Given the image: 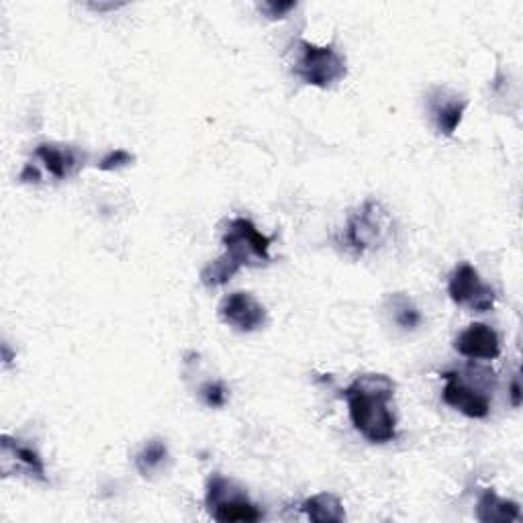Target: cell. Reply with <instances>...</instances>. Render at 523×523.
Here are the masks:
<instances>
[{
  "mask_svg": "<svg viewBox=\"0 0 523 523\" xmlns=\"http://www.w3.org/2000/svg\"><path fill=\"white\" fill-rule=\"evenodd\" d=\"M168 462H170V452H168L166 442L160 440V438L150 440L135 456V466H137L141 477H146V479L162 472Z\"/></svg>",
  "mask_w": 523,
  "mask_h": 523,
  "instance_id": "9a60e30c",
  "label": "cell"
},
{
  "mask_svg": "<svg viewBox=\"0 0 523 523\" xmlns=\"http://www.w3.org/2000/svg\"><path fill=\"white\" fill-rule=\"evenodd\" d=\"M35 156L43 162L45 170L58 180H66L76 174L84 164V154L70 146L56 144H39Z\"/></svg>",
  "mask_w": 523,
  "mask_h": 523,
  "instance_id": "7c38bea8",
  "label": "cell"
},
{
  "mask_svg": "<svg viewBox=\"0 0 523 523\" xmlns=\"http://www.w3.org/2000/svg\"><path fill=\"white\" fill-rule=\"evenodd\" d=\"M444 391L442 399L448 407L460 411L470 419H485L491 413V399L477 387H470L462 374L444 372Z\"/></svg>",
  "mask_w": 523,
  "mask_h": 523,
  "instance_id": "ba28073f",
  "label": "cell"
},
{
  "mask_svg": "<svg viewBox=\"0 0 523 523\" xmlns=\"http://www.w3.org/2000/svg\"><path fill=\"white\" fill-rule=\"evenodd\" d=\"M350 421L370 444H387L397 438V417L391 409L395 383L387 374H360L342 391Z\"/></svg>",
  "mask_w": 523,
  "mask_h": 523,
  "instance_id": "6da1fadb",
  "label": "cell"
},
{
  "mask_svg": "<svg viewBox=\"0 0 523 523\" xmlns=\"http://www.w3.org/2000/svg\"><path fill=\"white\" fill-rule=\"evenodd\" d=\"M133 156L127 152V150H113L111 154H107L101 164H99V170L103 172H111V170H119V168H125L129 164H133Z\"/></svg>",
  "mask_w": 523,
  "mask_h": 523,
  "instance_id": "d6986e66",
  "label": "cell"
},
{
  "mask_svg": "<svg viewBox=\"0 0 523 523\" xmlns=\"http://www.w3.org/2000/svg\"><path fill=\"white\" fill-rule=\"evenodd\" d=\"M0 472L3 477H11V474H25V477L37 481V483H47V470L43 464L41 454L23 444L21 440H15L11 436H3L0 442Z\"/></svg>",
  "mask_w": 523,
  "mask_h": 523,
  "instance_id": "52a82bcc",
  "label": "cell"
},
{
  "mask_svg": "<svg viewBox=\"0 0 523 523\" xmlns=\"http://www.w3.org/2000/svg\"><path fill=\"white\" fill-rule=\"evenodd\" d=\"M391 309H393V319L395 323L405 329V331H413L419 327L421 323V313L419 309L413 305L411 299H407L405 295H393L389 299Z\"/></svg>",
  "mask_w": 523,
  "mask_h": 523,
  "instance_id": "e0dca14e",
  "label": "cell"
},
{
  "mask_svg": "<svg viewBox=\"0 0 523 523\" xmlns=\"http://www.w3.org/2000/svg\"><path fill=\"white\" fill-rule=\"evenodd\" d=\"M205 505L209 515L215 521H223V523L260 521L264 517L258 505L250 501L246 489L237 485L235 481L223 477L219 472L211 474V479L207 481Z\"/></svg>",
  "mask_w": 523,
  "mask_h": 523,
  "instance_id": "277c9868",
  "label": "cell"
},
{
  "mask_svg": "<svg viewBox=\"0 0 523 523\" xmlns=\"http://www.w3.org/2000/svg\"><path fill=\"white\" fill-rule=\"evenodd\" d=\"M393 235V219L383 203L366 201L348 221L346 246L356 256L378 250Z\"/></svg>",
  "mask_w": 523,
  "mask_h": 523,
  "instance_id": "3957f363",
  "label": "cell"
},
{
  "mask_svg": "<svg viewBox=\"0 0 523 523\" xmlns=\"http://www.w3.org/2000/svg\"><path fill=\"white\" fill-rule=\"evenodd\" d=\"M466 99H462L460 94L448 90V88H434L427 97V111H430L432 123L438 129L440 135H454L456 129L460 127L466 111Z\"/></svg>",
  "mask_w": 523,
  "mask_h": 523,
  "instance_id": "30bf717a",
  "label": "cell"
},
{
  "mask_svg": "<svg viewBox=\"0 0 523 523\" xmlns=\"http://www.w3.org/2000/svg\"><path fill=\"white\" fill-rule=\"evenodd\" d=\"M201 397L209 407H223L227 403V389L219 380H211L201 389Z\"/></svg>",
  "mask_w": 523,
  "mask_h": 523,
  "instance_id": "ac0fdd59",
  "label": "cell"
},
{
  "mask_svg": "<svg viewBox=\"0 0 523 523\" xmlns=\"http://www.w3.org/2000/svg\"><path fill=\"white\" fill-rule=\"evenodd\" d=\"M240 270H242L240 266H237L233 260H229V258L223 254V256H219L217 260L209 262V264L201 270V282L205 284L207 289L223 287V284H227Z\"/></svg>",
  "mask_w": 523,
  "mask_h": 523,
  "instance_id": "2e32d148",
  "label": "cell"
},
{
  "mask_svg": "<svg viewBox=\"0 0 523 523\" xmlns=\"http://www.w3.org/2000/svg\"><path fill=\"white\" fill-rule=\"evenodd\" d=\"M11 358H13V354H11L9 346L3 344V360H5V366H7V368H9V364H11Z\"/></svg>",
  "mask_w": 523,
  "mask_h": 523,
  "instance_id": "603a6c76",
  "label": "cell"
},
{
  "mask_svg": "<svg viewBox=\"0 0 523 523\" xmlns=\"http://www.w3.org/2000/svg\"><path fill=\"white\" fill-rule=\"evenodd\" d=\"M19 178H21L23 182H39V180H41V174H39V170H37L33 164H27Z\"/></svg>",
  "mask_w": 523,
  "mask_h": 523,
  "instance_id": "7402d4cb",
  "label": "cell"
},
{
  "mask_svg": "<svg viewBox=\"0 0 523 523\" xmlns=\"http://www.w3.org/2000/svg\"><path fill=\"white\" fill-rule=\"evenodd\" d=\"M519 503L499 497L493 489H485L477 503V519L483 523H509L519 521Z\"/></svg>",
  "mask_w": 523,
  "mask_h": 523,
  "instance_id": "4fadbf2b",
  "label": "cell"
},
{
  "mask_svg": "<svg viewBox=\"0 0 523 523\" xmlns=\"http://www.w3.org/2000/svg\"><path fill=\"white\" fill-rule=\"evenodd\" d=\"M295 7H297V3H276V0H270V3L258 5L260 13H262L266 19H270V21L284 19Z\"/></svg>",
  "mask_w": 523,
  "mask_h": 523,
  "instance_id": "ffe728a7",
  "label": "cell"
},
{
  "mask_svg": "<svg viewBox=\"0 0 523 523\" xmlns=\"http://www.w3.org/2000/svg\"><path fill=\"white\" fill-rule=\"evenodd\" d=\"M272 237L264 235L248 217H235L223 233L225 256L237 266H262L270 262Z\"/></svg>",
  "mask_w": 523,
  "mask_h": 523,
  "instance_id": "5b68a950",
  "label": "cell"
},
{
  "mask_svg": "<svg viewBox=\"0 0 523 523\" xmlns=\"http://www.w3.org/2000/svg\"><path fill=\"white\" fill-rule=\"evenodd\" d=\"M301 511L315 523H342L346 519L344 503L334 493H319L303 501Z\"/></svg>",
  "mask_w": 523,
  "mask_h": 523,
  "instance_id": "5bb4252c",
  "label": "cell"
},
{
  "mask_svg": "<svg viewBox=\"0 0 523 523\" xmlns=\"http://www.w3.org/2000/svg\"><path fill=\"white\" fill-rule=\"evenodd\" d=\"M293 72L309 86L331 88L346 78L348 66L334 45H315L299 39Z\"/></svg>",
  "mask_w": 523,
  "mask_h": 523,
  "instance_id": "7a4b0ae2",
  "label": "cell"
},
{
  "mask_svg": "<svg viewBox=\"0 0 523 523\" xmlns=\"http://www.w3.org/2000/svg\"><path fill=\"white\" fill-rule=\"evenodd\" d=\"M219 317L223 323L242 334H252L266 325L264 305L250 293H231L219 305Z\"/></svg>",
  "mask_w": 523,
  "mask_h": 523,
  "instance_id": "9c48e42d",
  "label": "cell"
},
{
  "mask_svg": "<svg viewBox=\"0 0 523 523\" xmlns=\"http://www.w3.org/2000/svg\"><path fill=\"white\" fill-rule=\"evenodd\" d=\"M454 350L470 360H495L501 354V340L491 325L470 323L454 340Z\"/></svg>",
  "mask_w": 523,
  "mask_h": 523,
  "instance_id": "8fae6325",
  "label": "cell"
},
{
  "mask_svg": "<svg viewBox=\"0 0 523 523\" xmlns=\"http://www.w3.org/2000/svg\"><path fill=\"white\" fill-rule=\"evenodd\" d=\"M450 299L472 311H491L495 307V291L483 282L481 274L472 264L462 262L454 268L448 280Z\"/></svg>",
  "mask_w": 523,
  "mask_h": 523,
  "instance_id": "8992f818",
  "label": "cell"
},
{
  "mask_svg": "<svg viewBox=\"0 0 523 523\" xmlns=\"http://www.w3.org/2000/svg\"><path fill=\"white\" fill-rule=\"evenodd\" d=\"M509 399H511V405H513L515 409L521 407V380H519V372H515V376H513V380H511Z\"/></svg>",
  "mask_w": 523,
  "mask_h": 523,
  "instance_id": "44dd1931",
  "label": "cell"
}]
</instances>
